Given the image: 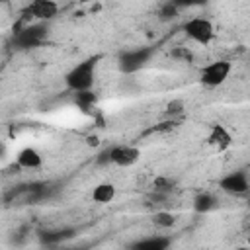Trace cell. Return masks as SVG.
Returning <instances> with one entry per match:
<instances>
[{"mask_svg":"<svg viewBox=\"0 0 250 250\" xmlns=\"http://www.w3.org/2000/svg\"><path fill=\"white\" fill-rule=\"evenodd\" d=\"M150 57H152V47H139V49H133V51H125L119 57V68L125 74L137 72L148 62Z\"/></svg>","mask_w":250,"mask_h":250,"instance_id":"4","label":"cell"},{"mask_svg":"<svg viewBox=\"0 0 250 250\" xmlns=\"http://www.w3.org/2000/svg\"><path fill=\"white\" fill-rule=\"evenodd\" d=\"M16 160H18V166H20V168H25V170H37V168H41V164H43L41 154H39L35 148H31V146L21 148V150L18 152Z\"/></svg>","mask_w":250,"mask_h":250,"instance_id":"10","label":"cell"},{"mask_svg":"<svg viewBox=\"0 0 250 250\" xmlns=\"http://www.w3.org/2000/svg\"><path fill=\"white\" fill-rule=\"evenodd\" d=\"M45 37H47V27H45V23H29V25H25L23 29H20V31L16 33L14 41H16L18 47L27 49V47L39 45Z\"/></svg>","mask_w":250,"mask_h":250,"instance_id":"5","label":"cell"},{"mask_svg":"<svg viewBox=\"0 0 250 250\" xmlns=\"http://www.w3.org/2000/svg\"><path fill=\"white\" fill-rule=\"evenodd\" d=\"M174 121H166V123H160V125H156L154 127V131H172L174 129Z\"/></svg>","mask_w":250,"mask_h":250,"instance_id":"20","label":"cell"},{"mask_svg":"<svg viewBox=\"0 0 250 250\" xmlns=\"http://www.w3.org/2000/svg\"><path fill=\"white\" fill-rule=\"evenodd\" d=\"M152 225L158 229H172L176 225V217L170 211H156L152 215Z\"/></svg>","mask_w":250,"mask_h":250,"instance_id":"15","label":"cell"},{"mask_svg":"<svg viewBox=\"0 0 250 250\" xmlns=\"http://www.w3.org/2000/svg\"><path fill=\"white\" fill-rule=\"evenodd\" d=\"M178 16V6L172 4V2H166L160 6V18L162 20H170V18H176Z\"/></svg>","mask_w":250,"mask_h":250,"instance_id":"17","label":"cell"},{"mask_svg":"<svg viewBox=\"0 0 250 250\" xmlns=\"http://www.w3.org/2000/svg\"><path fill=\"white\" fill-rule=\"evenodd\" d=\"M184 111V102L182 100H172V102H168V105H166V113L168 115H180Z\"/></svg>","mask_w":250,"mask_h":250,"instance_id":"18","label":"cell"},{"mask_svg":"<svg viewBox=\"0 0 250 250\" xmlns=\"http://www.w3.org/2000/svg\"><path fill=\"white\" fill-rule=\"evenodd\" d=\"M174 184L170 182V180H164V178H158V180H154V188L156 189H170Z\"/></svg>","mask_w":250,"mask_h":250,"instance_id":"19","label":"cell"},{"mask_svg":"<svg viewBox=\"0 0 250 250\" xmlns=\"http://www.w3.org/2000/svg\"><path fill=\"white\" fill-rule=\"evenodd\" d=\"M96 62H98V59L92 57V59H86V61L74 64V66L66 72V76H64L66 86H68L72 92H76V94H78V92H86V90H90L92 84H94Z\"/></svg>","mask_w":250,"mask_h":250,"instance_id":"1","label":"cell"},{"mask_svg":"<svg viewBox=\"0 0 250 250\" xmlns=\"http://www.w3.org/2000/svg\"><path fill=\"white\" fill-rule=\"evenodd\" d=\"M27 14L41 23L45 20H53L59 14V4L53 0H35L27 6Z\"/></svg>","mask_w":250,"mask_h":250,"instance_id":"8","label":"cell"},{"mask_svg":"<svg viewBox=\"0 0 250 250\" xmlns=\"http://www.w3.org/2000/svg\"><path fill=\"white\" fill-rule=\"evenodd\" d=\"M248 244H250V236H248Z\"/></svg>","mask_w":250,"mask_h":250,"instance_id":"23","label":"cell"},{"mask_svg":"<svg viewBox=\"0 0 250 250\" xmlns=\"http://www.w3.org/2000/svg\"><path fill=\"white\" fill-rule=\"evenodd\" d=\"M170 244H172V240L168 236L154 234V236L141 238V240L133 242L129 250H170Z\"/></svg>","mask_w":250,"mask_h":250,"instance_id":"9","label":"cell"},{"mask_svg":"<svg viewBox=\"0 0 250 250\" xmlns=\"http://www.w3.org/2000/svg\"><path fill=\"white\" fill-rule=\"evenodd\" d=\"M139 158H141V150L137 146L117 145V146H111L109 148V162L115 164V166H121V168L133 166Z\"/></svg>","mask_w":250,"mask_h":250,"instance_id":"7","label":"cell"},{"mask_svg":"<svg viewBox=\"0 0 250 250\" xmlns=\"http://www.w3.org/2000/svg\"><path fill=\"white\" fill-rule=\"evenodd\" d=\"M184 33L199 45H209L215 37V27L207 18H189L184 23Z\"/></svg>","mask_w":250,"mask_h":250,"instance_id":"3","label":"cell"},{"mask_svg":"<svg viewBox=\"0 0 250 250\" xmlns=\"http://www.w3.org/2000/svg\"><path fill=\"white\" fill-rule=\"evenodd\" d=\"M215 205H217V199L211 193H199L193 201V209L197 213H209L211 209H215Z\"/></svg>","mask_w":250,"mask_h":250,"instance_id":"14","label":"cell"},{"mask_svg":"<svg viewBox=\"0 0 250 250\" xmlns=\"http://www.w3.org/2000/svg\"><path fill=\"white\" fill-rule=\"evenodd\" d=\"M76 104H78L82 109H90V107L96 104V94H94L92 90L78 92V94H76Z\"/></svg>","mask_w":250,"mask_h":250,"instance_id":"16","label":"cell"},{"mask_svg":"<svg viewBox=\"0 0 250 250\" xmlns=\"http://www.w3.org/2000/svg\"><path fill=\"white\" fill-rule=\"evenodd\" d=\"M230 68H232L230 62L225 61V59L213 61V62H209L207 66L201 68L199 80H201V84L207 86V88H217V86L225 84V80H227L229 74H230Z\"/></svg>","mask_w":250,"mask_h":250,"instance_id":"2","label":"cell"},{"mask_svg":"<svg viewBox=\"0 0 250 250\" xmlns=\"http://www.w3.org/2000/svg\"><path fill=\"white\" fill-rule=\"evenodd\" d=\"M230 141H232V137H230V133H229V129H227L225 125L215 123V125L211 127L209 137H207V143H209V145H213V146H217V148H227V146L230 145Z\"/></svg>","mask_w":250,"mask_h":250,"instance_id":"11","label":"cell"},{"mask_svg":"<svg viewBox=\"0 0 250 250\" xmlns=\"http://www.w3.org/2000/svg\"><path fill=\"white\" fill-rule=\"evenodd\" d=\"M219 188H221L225 193L242 195V193L250 191V182H248V176H246L242 170H236V172H230V174H227L225 178H221Z\"/></svg>","mask_w":250,"mask_h":250,"instance_id":"6","label":"cell"},{"mask_svg":"<svg viewBox=\"0 0 250 250\" xmlns=\"http://www.w3.org/2000/svg\"><path fill=\"white\" fill-rule=\"evenodd\" d=\"M86 143H88V146H98V143H100V141H98V137H96V135H90V137L86 139Z\"/></svg>","mask_w":250,"mask_h":250,"instance_id":"21","label":"cell"},{"mask_svg":"<svg viewBox=\"0 0 250 250\" xmlns=\"http://www.w3.org/2000/svg\"><path fill=\"white\" fill-rule=\"evenodd\" d=\"M72 229H59V230H43L41 232V240L47 242V244H59L61 240L64 238H70L72 236Z\"/></svg>","mask_w":250,"mask_h":250,"instance_id":"13","label":"cell"},{"mask_svg":"<svg viewBox=\"0 0 250 250\" xmlns=\"http://www.w3.org/2000/svg\"><path fill=\"white\" fill-rule=\"evenodd\" d=\"M115 186L113 184H98L96 188H94V191H92V199L96 201V203H111L113 199H115Z\"/></svg>","mask_w":250,"mask_h":250,"instance_id":"12","label":"cell"},{"mask_svg":"<svg viewBox=\"0 0 250 250\" xmlns=\"http://www.w3.org/2000/svg\"><path fill=\"white\" fill-rule=\"evenodd\" d=\"M62 250H84V248H78V246H74V248H62Z\"/></svg>","mask_w":250,"mask_h":250,"instance_id":"22","label":"cell"}]
</instances>
